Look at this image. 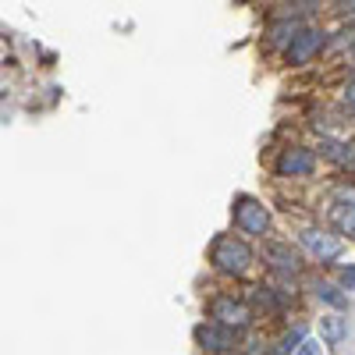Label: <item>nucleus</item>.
Segmentation results:
<instances>
[{
  "label": "nucleus",
  "mask_w": 355,
  "mask_h": 355,
  "mask_svg": "<svg viewBox=\"0 0 355 355\" xmlns=\"http://www.w3.org/2000/svg\"><path fill=\"white\" fill-rule=\"evenodd\" d=\"M210 270L214 274H220V277H231V281H242L252 266H256V252H252V245L242 239V234H231V231H224V234H217V239L210 242Z\"/></svg>",
  "instance_id": "1"
},
{
  "label": "nucleus",
  "mask_w": 355,
  "mask_h": 355,
  "mask_svg": "<svg viewBox=\"0 0 355 355\" xmlns=\"http://www.w3.org/2000/svg\"><path fill=\"white\" fill-rule=\"evenodd\" d=\"M206 313H210L214 323H220V327H227V331H234V334H249V331L256 327L252 306L245 302V295H234V291H217V295H210Z\"/></svg>",
  "instance_id": "2"
},
{
  "label": "nucleus",
  "mask_w": 355,
  "mask_h": 355,
  "mask_svg": "<svg viewBox=\"0 0 355 355\" xmlns=\"http://www.w3.org/2000/svg\"><path fill=\"white\" fill-rule=\"evenodd\" d=\"M231 220L234 227H239L242 234H249V239H266L270 234V206H266L263 199L249 196V192H234L231 199Z\"/></svg>",
  "instance_id": "3"
},
{
  "label": "nucleus",
  "mask_w": 355,
  "mask_h": 355,
  "mask_svg": "<svg viewBox=\"0 0 355 355\" xmlns=\"http://www.w3.org/2000/svg\"><path fill=\"white\" fill-rule=\"evenodd\" d=\"M263 263H266V270H270L274 277H281V281H295L306 270L302 252L291 242H263Z\"/></svg>",
  "instance_id": "4"
},
{
  "label": "nucleus",
  "mask_w": 355,
  "mask_h": 355,
  "mask_svg": "<svg viewBox=\"0 0 355 355\" xmlns=\"http://www.w3.org/2000/svg\"><path fill=\"white\" fill-rule=\"evenodd\" d=\"M327 46V33L323 28H299L288 43H284V64L288 68H306V64H313L316 57H320V50Z\"/></svg>",
  "instance_id": "5"
},
{
  "label": "nucleus",
  "mask_w": 355,
  "mask_h": 355,
  "mask_svg": "<svg viewBox=\"0 0 355 355\" xmlns=\"http://www.w3.org/2000/svg\"><path fill=\"white\" fill-rule=\"evenodd\" d=\"M316 164H320L316 150L295 142V146H284V150L277 153L274 174H277V178H288V182H302V178H309V174L316 171Z\"/></svg>",
  "instance_id": "6"
},
{
  "label": "nucleus",
  "mask_w": 355,
  "mask_h": 355,
  "mask_svg": "<svg viewBox=\"0 0 355 355\" xmlns=\"http://www.w3.org/2000/svg\"><path fill=\"white\" fill-rule=\"evenodd\" d=\"M299 245H302L316 263H334V259H341V252H345L341 234L323 231V227H302V231H299Z\"/></svg>",
  "instance_id": "7"
},
{
  "label": "nucleus",
  "mask_w": 355,
  "mask_h": 355,
  "mask_svg": "<svg viewBox=\"0 0 355 355\" xmlns=\"http://www.w3.org/2000/svg\"><path fill=\"white\" fill-rule=\"evenodd\" d=\"M192 338H196V348H199L202 355H217V352L242 348V334H234V331L220 327V323H214V320H202V323H196Z\"/></svg>",
  "instance_id": "8"
},
{
  "label": "nucleus",
  "mask_w": 355,
  "mask_h": 355,
  "mask_svg": "<svg viewBox=\"0 0 355 355\" xmlns=\"http://www.w3.org/2000/svg\"><path fill=\"white\" fill-rule=\"evenodd\" d=\"M291 295H295V291H277L274 284H252L249 295H245V302L252 306L256 316H259V313H281V309H288Z\"/></svg>",
  "instance_id": "9"
},
{
  "label": "nucleus",
  "mask_w": 355,
  "mask_h": 355,
  "mask_svg": "<svg viewBox=\"0 0 355 355\" xmlns=\"http://www.w3.org/2000/svg\"><path fill=\"white\" fill-rule=\"evenodd\" d=\"M331 227H334V234H341V239H352L355 242V202L352 199H338L334 206H331Z\"/></svg>",
  "instance_id": "10"
},
{
  "label": "nucleus",
  "mask_w": 355,
  "mask_h": 355,
  "mask_svg": "<svg viewBox=\"0 0 355 355\" xmlns=\"http://www.w3.org/2000/svg\"><path fill=\"white\" fill-rule=\"evenodd\" d=\"M348 338V320L338 316V313H327L320 316V341L323 345H341Z\"/></svg>",
  "instance_id": "11"
},
{
  "label": "nucleus",
  "mask_w": 355,
  "mask_h": 355,
  "mask_svg": "<svg viewBox=\"0 0 355 355\" xmlns=\"http://www.w3.org/2000/svg\"><path fill=\"white\" fill-rule=\"evenodd\" d=\"M313 291H316V299H320V302H327V306H334V309H348V295H345V288H341V284L320 281Z\"/></svg>",
  "instance_id": "12"
},
{
  "label": "nucleus",
  "mask_w": 355,
  "mask_h": 355,
  "mask_svg": "<svg viewBox=\"0 0 355 355\" xmlns=\"http://www.w3.org/2000/svg\"><path fill=\"white\" fill-rule=\"evenodd\" d=\"M302 341H306V331H302V327L284 331V334L274 341V352H270V355H295V348H299Z\"/></svg>",
  "instance_id": "13"
},
{
  "label": "nucleus",
  "mask_w": 355,
  "mask_h": 355,
  "mask_svg": "<svg viewBox=\"0 0 355 355\" xmlns=\"http://www.w3.org/2000/svg\"><path fill=\"white\" fill-rule=\"evenodd\" d=\"M299 28H302V21H299V18H281V21L270 28V40H274V43H288L295 33H299Z\"/></svg>",
  "instance_id": "14"
},
{
  "label": "nucleus",
  "mask_w": 355,
  "mask_h": 355,
  "mask_svg": "<svg viewBox=\"0 0 355 355\" xmlns=\"http://www.w3.org/2000/svg\"><path fill=\"white\" fill-rule=\"evenodd\" d=\"M338 284H341L345 291H355V263L341 266V274H338Z\"/></svg>",
  "instance_id": "15"
},
{
  "label": "nucleus",
  "mask_w": 355,
  "mask_h": 355,
  "mask_svg": "<svg viewBox=\"0 0 355 355\" xmlns=\"http://www.w3.org/2000/svg\"><path fill=\"white\" fill-rule=\"evenodd\" d=\"M334 11L348 21H355V0H334Z\"/></svg>",
  "instance_id": "16"
},
{
  "label": "nucleus",
  "mask_w": 355,
  "mask_h": 355,
  "mask_svg": "<svg viewBox=\"0 0 355 355\" xmlns=\"http://www.w3.org/2000/svg\"><path fill=\"white\" fill-rule=\"evenodd\" d=\"M295 355H323V348H320V341H309L306 338L299 348H295Z\"/></svg>",
  "instance_id": "17"
},
{
  "label": "nucleus",
  "mask_w": 355,
  "mask_h": 355,
  "mask_svg": "<svg viewBox=\"0 0 355 355\" xmlns=\"http://www.w3.org/2000/svg\"><path fill=\"white\" fill-rule=\"evenodd\" d=\"M345 100L355 107V78H348V85H345Z\"/></svg>",
  "instance_id": "18"
},
{
  "label": "nucleus",
  "mask_w": 355,
  "mask_h": 355,
  "mask_svg": "<svg viewBox=\"0 0 355 355\" xmlns=\"http://www.w3.org/2000/svg\"><path fill=\"white\" fill-rule=\"evenodd\" d=\"M217 355H245L242 348H231V352H217Z\"/></svg>",
  "instance_id": "19"
},
{
  "label": "nucleus",
  "mask_w": 355,
  "mask_h": 355,
  "mask_svg": "<svg viewBox=\"0 0 355 355\" xmlns=\"http://www.w3.org/2000/svg\"><path fill=\"white\" fill-rule=\"evenodd\" d=\"M352 61H355V46H352Z\"/></svg>",
  "instance_id": "20"
}]
</instances>
